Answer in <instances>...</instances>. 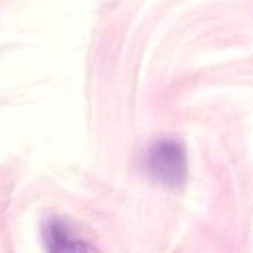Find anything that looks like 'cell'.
Masks as SVG:
<instances>
[{
    "label": "cell",
    "instance_id": "obj_1",
    "mask_svg": "<svg viewBox=\"0 0 253 253\" xmlns=\"http://www.w3.org/2000/svg\"><path fill=\"white\" fill-rule=\"evenodd\" d=\"M147 169L154 181L170 190H179L188 178L185 145L175 138L156 141L147 153Z\"/></svg>",
    "mask_w": 253,
    "mask_h": 253
},
{
    "label": "cell",
    "instance_id": "obj_2",
    "mask_svg": "<svg viewBox=\"0 0 253 253\" xmlns=\"http://www.w3.org/2000/svg\"><path fill=\"white\" fill-rule=\"evenodd\" d=\"M43 240L49 252H86L93 251L92 246L86 245L82 239L76 237L70 227L58 219H49L43 227Z\"/></svg>",
    "mask_w": 253,
    "mask_h": 253
}]
</instances>
